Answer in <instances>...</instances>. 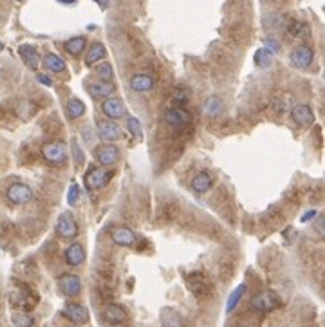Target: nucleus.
Segmentation results:
<instances>
[{
	"mask_svg": "<svg viewBox=\"0 0 325 327\" xmlns=\"http://www.w3.org/2000/svg\"><path fill=\"white\" fill-rule=\"evenodd\" d=\"M159 320L163 327H184V320L174 307H163L159 313Z\"/></svg>",
	"mask_w": 325,
	"mask_h": 327,
	"instance_id": "19",
	"label": "nucleus"
},
{
	"mask_svg": "<svg viewBox=\"0 0 325 327\" xmlns=\"http://www.w3.org/2000/svg\"><path fill=\"white\" fill-rule=\"evenodd\" d=\"M98 128V136L105 141V143H112V141H118L121 138V128L114 123V121L109 120H99L96 123Z\"/></svg>",
	"mask_w": 325,
	"mask_h": 327,
	"instance_id": "9",
	"label": "nucleus"
},
{
	"mask_svg": "<svg viewBox=\"0 0 325 327\" xmlns=\"http://www.w3.org/2000/svg\"><path fill=\"white\" fill-rule=\"evenodd\" d=\"M116 91V85L111 80H98L89 85V92L92 98H109Z\"/></svg>",
	"mask_w": 325,
	"mask_h": 327,
	"instance_id": "20",
	"label": "nucleus"
},
{
	"mask_svg": "<svg viewBox=\"0 0 325 327\" xmlns=\"http://www.w3.org/2000/svg\"><path fill=\"white\" fill-rule=\"evenodd\" d=\"M65 108H67V114L72 118V120H76V118L84 116L85 112V105L82 100H78V98H71V100L67 101V105H65Z\"/></svg>",
	"mask_w": 325,
	"mask_h": 327,
	"instance_id": "28",
	"label": "nucleus"
},
{
	"mask_svg": "<svg viewBox=\"0 0 325 327\" xmlns=\"http://www.w3.org/2000/svg\"><path fill=\"white\" fill-rule=\"evenodd\" d=\"M36 80H38L40 84H44L45 87H52V80L49 78L47 74H42V72H38V74H36Z\"/></svg>",
	"mask_w": 325,
	"mask_h": 327,
	"instance_id": "37",
	"label": "nucleus"
},
{
	"mask_svg": "<svg viewBox=\"0 0 325 327\" xmlns=\"http://www.w3.org/2000/svg\"><path fill=\"white\" fill-rule=\"evenodd\" d=\"M103 318L107 320L109 323L112 325H119V323H123L125 320L128 318V313L123 306H119V304H109L105 307L103 311Z\"/></svg>",
	"mask_w": 325,
	"mask_h": 327,
	"instance_id": "14",
	"label": "nucleus"
},
{
	"mask_svg": "<svg viewBox=\"0 0 325 327\" xmlns=\"http://www.w3.org/2000/svg\"><path fill=\"white\" fill-rule=\"evenodd\" d=\"M71 147H72V156H74V161L78 165H82L85 161V156H84V150H82V147L78 145V140H72Z\"/></svg>",
	"mask_w": 325,
	"mask_h": 327,
	"instance_id": "35",
	"label": "nucleus"
},
{
	"mask_svg": "<svg viewBox=\"0 0 325 327\" xmlns=\"http://www.w3.org/2000/svg\"><path fill=\"white\" fill-rule=\"evenodd\" d=\"M78 192H79L78 184H71V188H69V196H67V203L71 204V206L76 203V197H78Z\"/></svg>",
	"mask_w": 325,
	"mask_h": 327,
	"instance_id": "36",
	"label": "nucleus"
},
{
	"mask_svg": "<svg viewBox=\"0 0 325 327\" xmlns=\"http://www.w3.org/2000/svg\"><path fill=\"white\" fill-rule=\"evenodd\" d=\"M96 74H98L101 80H111L112 76H114V69H112V65L109 64V62H105V64H99L98 67H96Z\"/></svg>",
	"mask_w": 325,
	"mask_h": 327,
	"instance_id": "33",
	"label": "nucleus"
},
{
	"mask_svg": "<svg viewBox=\"0 0 325 327\" xmlns=\"http://www.w3.org/2000/svg\"><path fill=\"white\" fill-rule=\"evenodd\" d=\"M266 45H267V49H269L271 52L277 51V49H278V44L273 40V38H267V40H266Z\"/></svg>",
	"mask_w": 325,
	"mask_h": 327,
	"instance_id": "38",
	"label": "nucleus"
},
{
	"mask_svg": "<svg viewBox=\"0 0 325 327\" xmlns=\"http://www.w3.org/2000/svg\"><path fill=\"white\" fill-rule=\"evenodd\" d=\"M96 157L103 167H112L119 159V148L112 143H103L96 148Z\"/></svg>",
	"mask_w": 325,
	"mask_h": 327,
	"instance_id": "10",
	"label": "nucleus"
},
{
	"mask_svg": "<svg viewBox=\"0 0 325 327\" xmlns=\"http://www.w3.org/2000/svg\"><path fill=\"white\" fill-rule=\"evenodd\" d=\"M222 107H224V103H222V100L217 98V96H210V98L204 101V112L211 118L219 116L222 112Z\"/></svg>",
	"mask_w": 325,
	"mask_h": 327,
	"instance_id": "27",
	"label": "nucleus"
},
{
	"mask_svg": "<svg viewBox=\"0 0 325 327\" xmlns=\"http://www.w3.org/2000/svg\"><path fill=\"white\" fill-rule=\"evenodd\" d=\"M111 239L114 244H118V246H123V248H128L132 246V244L136 242V233L132 232L130 228L127 226H114L111 230Z\"/></svg>",
	"mask_w": 325,
	"mask_h": 327,
	"instance_id": "13",
	"label": "nucleus"
},
{
	"mask_svg": "<svg viewBox=\"0 0 325 327\" xmlns=\"http://www.w3.org/2000/svg\"><path fill=\"white\" fill-rule=\"evenodd\" d=\"M2 49H4V44H2V42H0V51H2Z\"/></svg>",
	"mask_w": 325,
	"mask_h": 327,
	"instance_id": "43",
	"label": "nucleus"
},
{
	"mask_svg": "<svg viewBox=\"0 0 325 327\" xmlns=\"http://www.w3.org/2000/svg\"><path fill=\"white\" fill-rule=\"evenodd\" d=\"M244 291H246V284H240V286H238L237 289L231 293L230 298H228V307H226L228 313H231L235 307H237V304L240 302V298H242V295H244Z\"/></svg>",
	"mask_w": 325,
	"mask_h": 327,
	"instance_id": "30",
	"label": "nucleus"
},
{
	"mask_svg": "<svg viewBox=\"0 0 325 327\" xmlns=\"http://www.w3.org/2000/svg\"><path fill=\"white\" fill-rule=\"evenodd\" d=\"M127 127H128V130L134 134L136 138H139V136H143V127H141V123H139V120L138 118H128V121H127Z\"/></svg>",
	"mask_w": 325,
	"mask_h": 327,
	"instance_id": "34",
	"label": "nucleus"
},
{
	"mask_svg": "<svg viewBox=\"0 0 325 327\" xmlns=\"http://www.w3.org/2000/svg\"><path fill=\"white\" fill-rule=\"evenodd\" d=\"M18 54L20 58H22V62H24L25 65H28L29 69H33V71H36V69L40 67V56H38V51H36L33 45L29 44H22L18 47Z\"/></svg>",
	"mask_w": 325,
	"mask_h": 327,
	"instance_id": "17",
	"label": "nucleus"
},
{
	"mask_svg": "<svg viewBox=\"0 0 325 327\" xmlns=\"http://www.w3.org/2000/svg\"><path fill=\"white\" fill-rule=\"evenodd\" d=\"M64 315L74 323H87L89 322V309L82 304H67L64 309Z\"/></svg>",
	"mask_w": 325,
	"mask_h": 327,
	"instance_id": "16",
	"label": "nucleus"
},
{
	"mask_svg": "<svg viewBox=\"0 0 325 327\" xmlns=\"http://www.w3.org/2000/svg\"><path fill=\"white\" fill-rule=\"evenodd\" d=\"M287 31H289V35H293V36H306L307 25L304 24V22L293 20V22H289V25H287Z\"/></svg>",
	"mask_w": 325,
	"mask_h": 327,
	"instance_id": "32",
	"label": "nucleus"
},
{
	"mask_svg": "<svg viewBox=\"0 0 325 327\" xmlns=\"http://www.w3.org/2000/svg\"><path fill=\"white\" fill-rule=\"evenodd\" d=\"M314 215H316V210H309V211H307V213H306V215L302 217V223H307V221L313 219Z\"/></svg>",
	"mask_w": 325,
	"mask_h": 327,
	"instance_id": "39",
	"label": "nucleus"
},
{
	"mask_svg": "<svg viewBox=\"0 0 325 327\" xmlns=\"http://www.w3.org/2000/svg\"><path fill=\"white\" fill-rule=\"evenodd\" d=\"M289 60H291V65H293V67L307 69L311 64H313L314 52H313V49L307 47V45H300V47H296V49L291 51Z\"/></svg>",
	"mask_w": 325,
	"mask_h": 327,
	"instance_id": "7",
	"label": "nucleus"
},
{
	"mask_svg": "<svg viewBox=\"0 0 325 327\" xmlns=\"http://www.w3.org/2000/svg\"><path fill=\"white\" fill-rule=\"evenodd\" d=\"M321 223H323V219H318L316 221V228H318V233H320V235H323V230H321Z\"/></svg>",
	"mask_w": 325,
	"mask_h": 327,
	"instance_id": "41",
	"label": "nucleus"
},
{
	"mask_svg": "<svg viewBox=\"0 0 325 327\" xmlns=\"http://www.w3.org/2000/svg\"><path fill=\"white\" fill-rule=\"evenodd\" d=\"M186 286L195 298H206L210 295V284L201 271H194L186 277Z\"/></svg>",
	"mask_w": 325,
	"mask_h": 327,
	"instance_id": "4",
	"label": "nucleus"
},
{
	"mask_svg": "<svg viewBox=\"0 0 325 327\" xmlns=\"http://www.w3.org/2000/svg\"><path fill=\"white\" fill-rule=\"evenodd\" d=\"M11 304L15 307H20V309H24V311H31L33 307L38 304V295H35V293L29 289V287L25 286H18L15 289V291L11 293Z\"/></svg>",
	"mask_w": 325,
	"mask_h": 327,
	"instance_id": "1",
	"label": "nucleus"
},
{
	"mask_svg": "<svg viewBox=\"0 0 325 327\" xmlns=\"http://www.w3.org/2000/svg\"><path fill=\"white\" fill-rule=\"evenodd\" d=\"M44 65L47 71L51 72H64L65 71V62L60 58L58 54H52V52H49V54L44 56Z\"/></svg>",
	"mask_w": 325,
	"mask_h": 327,
	"instance_id": "26",
	"label": "nucleus"
},
{
	"mask_svg": "<svg viewBox=\"0 0 325 327\" xmlns=\"http://www.w3.org/2000/svg\"><path fill=\"white\" fill-rule=\"evenodd\" d=\"M42 156H44L47 163L60 167V165H64L67 161V148L60 141H51V143H45L42 147Z\"/></svg>",
	"mask_w": 325,
	"mask_h": 327,
	"instance_id": "2",
	"label": "nucleus"
},
{
	"mask_svg": "<svg viewBox=\"0 0 325 327\" xmlns=\"http://www.w3.org/2000/svg\"><path fill=\"white\" fill-rule=\"evenodd\" d=\"M58 287L65 296H78L82 291V280L78 275H71V273L62 275L58 279Z\"/></svg>",
	"mask_w": 325,
	"mask_h": 327,
	"instance_id": "11",
	"label": "nucleus"
},
{
	"mask_svg": "<svg viewBox=\"0 0 325 327\" xmlns=\"http://www.w3.org/2000/svg\"><path fill=\"white\" fill-rule=\"evenodd\" d=\"M165 121L170 125L172 128H184L190 125L192 121V114L182 107H172L165 112Z\"/></svg>",
	"mask_w": 325,
	"mask_h": 327,
	"instance_id": "5",
	"label": "nucleus"
},
{
	"mask_svg": "<svg viewBox=\"0 0 325 327\" xmlns=\"http://www.w3.org/2000/svg\"><path fill=\"white\" fill-rule=\"evenodd\" d=\"M85 45H87V40L84 36H72V38L65 42V51L72 56H79L85 51Z\"/></svg>",
	"mask_w": 325,
	"mask_h": 327,
	"instance_id": "24",
	"label": "nucleus"
},
{
	"mask_svg": "<svg viewBox=\"0 0 325 327\" xmlns=\"http://www.w3.org/2000/svg\"><path fill=\"white\" fill-rule=\"evenodd\" d=\"M101 111L107 118L111 120H119L125 114V103L119 98H107L101 103Z\"/></svg>",
	"mask_w": 325,
	"mask_h": 327,
	"instance_id": "15",
	"label": "nucleus"
},
{
	"mask_svg": "<svg viewBox=\"0 0 325 327\" xmlns=\"http://www.w3.org/2000/svg\"><path fill=\"white\" fill-rule=\"evenodd\" d=\"M65 260H67V264H69V266H72V267L79 266V264H84V260H85L84 246H82V244H78V242L71 244V246L65 250Z\"/></svg>",
	"mask_w": 325,
	"mask_h": 327,
	"instance_id": "22",
	"label": "nucleus"
},
{
	"mask_svg": "<svg viewBox=\"0 0 325 327\" xmlns=\"http://www.w3.org/2000/svg\"><path fill=\"white\" fill-rule=\"evenodd\" d=\"M6 197H8L13 204H28L29 201L33 199V190L28 184L13 183L11 186L6 190Z\"/></svg>",
	"mask_w": 325,
	"mask_h": 327,
	"instance_id": "6",
	"label": "nucleus"
},
{
	"mask_svg": "<svg viewBox=\"0 0 325 327\" xmlns=\"http://www.w3.org/2000/svg\"><path fill=\"white\" fill-rule=\"evenodd\" d=\"M130 89L136 92H148L154 89V78L148 74H143V72H139V74H134L130 78Z\"/></svg>",
	"mask_w": 325,
	"mask_h": 327,
	"instance_id": "21",
	"label": "nucleus"
},
{
	"mask_svg": "<svg viewBox=\"0 0 325 327\" xmlns=\"http://www.w3.org/2000/svg\"><path fill=\"white\" fill-rule=\"evenodd\" d=\"M33 323H35V318L25 311L13 315V325L15 327H33Z\"/></svg>",
	"mask_w": 325,
	"mask_h": 327,
	"instance_id": "31",
	"label": "nucleus"
},
{
	"mask_svg": "<svg viewBox=\"0 0 325 327\" xmlns=\"http://www.w3.org/2000/svg\"><path fill=\"white\" fill-rule=\"evenodd\" d=\"M271 62H273V52L269 49H258L255 52V64H257V67L266 69L271 65Z\"/></svg>",
	"mask_w": 325,
	"mask_h": 327,
	"instance_id": "29",
	"label": "nucleus"
},
{
	"mask_svg": "<svg viewBox=\"0 0 325 327\" xmlns=\"http://www.w3.org/2000/svg\"><path fill=\"white\" fill-rule=\"evenodd\" d=\"M105 54H107V51H105L103 44H92L91 49L87 51V54H85V64L87 65L98 64L99 60H103Z\"/></svg>",
	"mask_w": 325,
	"mask_h": 327,
	"instance_id": "25",
	"label": "nucleus"
},
{
	"mask_svg": "<svg viewBox=\"0 0 325 327\" xmlns=\"http://www.w3.org/2000/svg\"><path fill=\"white\" fill-rule=\"evenodd\" d=\"M251 304H253L255 309H258V311H275L277 307L282 306L280 298H278L277 295H275L273 291H264L260 293V295H257L253 300H251Z\"/></svg>",
	"mask_w": 325,
	"mask_h": 327,
	"instance_id": "8",
	"label": "nucleus"
},
{
	"mask_svg": "<svg viewBox=\"0 0 325 327\" xmlns=\"http://www.w3.org/2000/svg\"><path fill=\"white\" fill-rule=\"evenodd\" d=\"M114 176V172H109L105 168H91L87 174V186L91 190H98L103 188L105 184L111 181V177Z\"/></svg>",
	"mask_w": 325,
	"mask_h": 327,
	"instance_id": "12",
	"label": "nucleus"
},
{
	"mask_svg": "<svg viewBox=\"0 0 325 327\" xmlns=\"http://www.w3.org/2000/svg\"><path fill=\"white\" fill-rule=\"evenodd\" d=\"M16 2H22V0H16Z\"/></svg>",
	"mask_w": 325,
	"mask_h": 327,
	"instance_id": "44",
	"label": "nucleus"
},
{
	"mask_svg": "<svg viewBox=\"0 0 325 327\" xmlns=\"http://www.w3.org/2000/svg\"><path fill=\"white\" fill-rule=\"evenodd\" d=\"M60 4H74L76 0H58Z\"/></svg>",
	"mask_w": 325,
	"mask_h": 327,
	"instance_id": "42",
	"label": "nucleus"
},
{
	"mask_svg": "<svg viewBox=\"0 0 325 327\" xmlns=\"http://www.w3.org/2000/svg\"><path fill=\"white\" fill-rule=\"evenodd\" d=\"M291 116L296 121L298 125H313L314 123V114L311 111L309 105L306 103H298L291 108Z\"/></svg>",
	"mask_w": 325,
	"mask_h": 327,
	"instance_id": "18",
	"label": "nucleus"
},
{
	"mask_svg": "<svg viewBox=\"0 0 325 327\" xmlns=\"http://www.w3.org/2000/svg\"><path fill=\"white\" fill-rule=\"evenodd\" d=\"M211 184H213V179H211V176L208 172H199V174H195L194 179H192V188H194L197 194H206L211 188Z\"/></svg>",
	"mask_w": 325,
	"mask_h": 327,
	"instance_id": "23",
	"label": "nucleus"
},
{
	"mask_svg": "<svg viewBox=\"0 0 325 327\" xmlns=\"http://www.w3.org/2000/svg\"><path fill=\"white\" fill-rule=\"evenodd\" d=\"M94 2H98L101 8H107V6L111 4V0H94Z\"/></svg>",
	"mask_w": 325,
	"mask_h": 327,
	"instance_id": "40",
	"label": "nucleus"
},
{
	"mask_svg": "<svg viewBox=\"0 0 325 327\" xmlns=\"http://www.w3.org/2000/svg\"><path fill=\"white\" fill-rule=\"evenodd\" d=\"M56 235L62 237V239L72 240L78 237V224L76 219L72 217V213L65 211L58 217V223H56Z\"/></svg>",
	"mask_w": 325,
	"mask_h": 327,
	"instance_id": "3",
	"label": "nucleus"
}]
</instances>
